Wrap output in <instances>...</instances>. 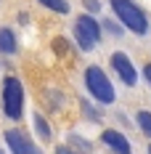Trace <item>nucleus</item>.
I'll return each mask as SVG.
<instances>
[{
	"label": "nucleus",
	"mask_w": 151,
	"mask_h": 154,
	"mask_svg": "<svg viewBox=\"0 0 151 154\" xmlns=\"http://www.w3.org/2000/svg\"><path fill=\"white\" fill-rule=\"evenodd\" d=\"M111 3V11L117 14L122 24L135 35H146L149 32V19L140 11V5H135V0H109Z\"/></svg>",
	"instance_id": "f257e3e1"
},
{
	"label": "nucleus",
	"mask_w": 151,
	"mask_h": 154,
	"mask_svg": "<svg viewBox=\"0 0 151 154\" xmlns=\"http://www.w3.org/2000/svg\"><path fill=\"white\" fill-rule=\"evenodd\" d=\"M85 88L101 104H111L114 101V85H111V80L106 77V72L101 66H88L85 69Z\"/></svg>",
	"instance_id": "f03ea898"
},
{
	"label": "nucleus",
	"mask_w": 151,
	"mask_h": 154,
	"mask_svg": "<svg viewBox=\"0 0 151 154\" xmlns=\"http://www.w3.org/2000/svg\"><path fill=\"white\" fill-rule=\"evenodd\" d=\"M21 109H24V88H21V80L5 77L3 80V112L11 120H21Z\"/></svg>",
	"instance_id": "7ed1b4c3"
},
{
	"label": "nucleus",
	"mask_w": 151,
	"mask_h": 154,
	"mask_svg": "<svg viewBox=\"0 0 151 154\" xmlns=\"http://www.w3.org/2000/svg\"><path fill=\"white\" fill-rule=\"evenodd\" d=\"M74 37H77V43H80L82 51H93L95 43L101 40V24L90 14H82L74 21Z\"/></svg>",
	"instance_id": "20e7f679"
},
{
	"label": "nucleus",
	"mask_w": 151,
	"mask_h": 154,
	"mask_svg": "<svg viewBox=\"0 0 151 154\" xmlns=\"http://www.w3.org/2000/svg\"><path fill=\"white\" fill-rule=\"evenodd\" d=\"M5 143H8L11 154H43L21 130H16V128L14 130H5Z\"/></svg>",
	"instance_id": "39448f33"
},
{
	"label": "nucleus",
	"mask_w": 151,
	"mask_h": 154,
	"mask_svg": "<svg viewBox=\"0 0 151 154\" xmlns=\"http://www.w3.org/2000/svg\"><path fill=\"white\" fill-rule=\"evenodd\" d=\"M111 69L119 75L122 82H127L130 88L138 82V75H135V66H133V61H130V56L127 53H114L111 56Z\"/></svg>",
	"instance_id": "423d86ee"
},
{
	"label": "nucleus",
	"mask_w": 151,
	"mask_h": 154,
	"mask_svg": "<svg viewBox=\"0 0 151 154\" xmlns=\"http://www.w3.org/2000/svg\"><path fill=\"white\" fill-rule=\"evenodd\" d=\"M101 141H104V143H106L114 154H133L130 141L125 138L119 130H104V133H101Z\"/></svg>",
	"instance_id": "0eeeda50"
},
{
	"label": "nucleus",
	"mask_w": 151,
	"mask_h": 154,
	"mask_svg": "<svg viewBox=\"0 0 151 154\" xmlns=\"http://www.w3.org/2000/svg\"><path fill=\"white\" fill-rule=\"evenodd\" d=\"M16 35L14 29H0V53H5V56H11V53H16Z\"/></svg>",
	"instance_id": "6e6552de"
},
{
	"label": "nucleus",
	"mask_w": 151,
	"mask_h": 154,
	"mask_svg": "<svg viewBox=\"0 0 151 154\" xmlns=\"http://www.w3.org/2000/svg\"><path fill=\"white\" fill-rule=\"evenodd\" d=\"M35 128H37V136H40L43 141H50V136H53V133H50V125L43 120V114H40V112L35 114Z\"/></svg>",
	"instance_id": "1a4fd4ad"
},
{
	"label": "nucleus",
	"mask_w": 151,
	"mask_h": 154,
	"mask_svg": "<svg viewBox=\"0 0 151 154\" xmlns=\"http://www.w3.org/2000/svg\"><path fill=\"white\" fill-rule=\"evenodd\" d=\"M37 3H43L45 8L56 11V14H69V3L66 0H37Z\"/></svg>",
	"instance_id": "9d476101"
},
{
	"label": "nucleus",
	"mask_w": 151,
	"mask_h": 154,
	"mask_svg": "<svg viewBox=\"0 0 151 154\" xmlns=\"http://www.w3.org/2000/svg\"><path fill=\"white\" fill-rule=\"evenodd\" d=\"M138 125H140V130H143V133L151 138V112L140 109V112H138Z\"/></svg>",
	"instance_id": "9b49d317"
},
{
	"label": "nucleus",
	"mask_w": 151,
	"mask_h": 154,
	"mask_svg": "<svg viewBox=\"0 0 151 154\" xmlns=\"http://www.w3.org/2000/svg\"><path fill=\"white\" fill-rule=\"evenodd\" d=\"M53 48H56V53H64V56H66V48H69V43H66L64 37H56V40H53Z\"/></svg>",
	"instance_id": "f8f14e48"
},
{
	"label": "nucleus",
	"mask_w": 151,
	"mask_h": 154,
	"mask_svg": "<svg viewBox=\"0 0 151 154\" xmlns=\"http://www.w3.org/2000/svg\"><path fill=\"white\" fill-rule=\"evenodd\" d=\"M82 5L88 8V14H98V11H101V3H98V0H85Z\"/></svg>",
	"instance_id": "ddd939ff"
},
{
	"label": "nucleus",
	"mask_w": 151,
	"mask_h": 154,
	"mask_svg": "<svg viewBox=\"0 0 151 154\" xmlns=\"http://www.w3.org/2000/svg\"><path fill=\"white\" fill-rule=\"evenodd\" d=\"M82 112H85V114H88V117H90L93 122H95V120H98V114H95V112H93V106H90V104H85V101H82Z\"/></svg>",
	"instance_id": "4468645a"
},
{
	"label": "nucleus",
	"mask_w": 151,
	"mask_h": 154,
	"mask_svg": "<svg viewBox=\"0 0 151 154\" xmlns=\"http://www.w3.org/2000/svg\"><path fill=\"white\" fill-rule=\"evenodd\" d=\"M143 77H146V82L151 85V64H146V66H143Z\"/></svg>",
	"instance_id": "2eb2a0df"
},
{
	"label": "nucleus",
	"mask_w": 151,
	"mask_h": 154,
	"mask_svg": "<svg viewBox=\"0 0 151 154\" xmlns=\"http://www.w3.org/2000/svg\"><path fill=\"white\" fill-rule=\"evenodd\" d=\"M56 154H77V152H74V149H69V146H59Z\"/></svg>",
	"instance_id": "dca6fc26"
},
{
	"label": "nucleus",
	"mask_w": 151,
	"mask_h": 154,
	"mask_svg": "<svg viewBox=\"0 0 151 154\" xmlns=\"http://www.w3.org/2000/svg\"><path fill=\"white\" fill-rule=\"evenodd\" d=\"M149 154H151V146H149Z\"/></svg>",
	"instance_id": "f3484780"
},
{
	"label": "nucleus",
	"mask_w": 151,
	"mask_h": 154,
	"mask_svg": "<svg viewBox=\"0 0 151 154\" xmlns=\"http://www.w3.org/2000/svg\"><path fill=\"white\" fill-rule=\"evenodd\" d=\"M0 154H3V152H0Z\"/></svg>",
	"instance_id": "a211bd4d"
}]
</instances>
